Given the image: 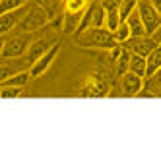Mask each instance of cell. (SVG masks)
I'll return each instance as SVG.
<instances>
[{
    "label": "cell",
    "instance_id": "cell-1",
    "mask_svg": "<svg viewBox=\"0 0 161 161\" xmlns=\"http://www.w3.org/2000/svg\"><path fill=\"white\" fill-rule=\"evenodd\" d=\"M74 41L84 49H103V51H111L114 45H119L113 31H109L107 27H87L80 33H74Z\"/></svg>",
    "mask_w": 161,
    "mask_h": 161
},
{
    "label": "cell",
    "instance_id": "cell-2",
    "mask_svg": "<svg viewBox=\"0 0 161 161\" xmlns=\"http://www.w3.org/2000/svg\"><path fill=\"white\" fill-rule=\"evenodd\" d=\"M33 39H35V33H27V31H21L14 37H8L4 35L2 41V60H12V58H24L27 54L29 47Z\"/></svg>",
    "mask_w": 161,
    "mask_h": 161
},
{
    "label": "cell",
    "instance_id": "cell-3",
    "mask_svg": "<svg viewBox=\"0 0 161 161\" xmlns=\"http://www.w3.org/2000/svg\"><path fill=\"white\" fill-rule=\"evenodd\" d=\"M51 14L45 10L43 6H39L37 2L29 6V12L25 14V18L21 19V24L18 25L21 31H27V33H35L39 29H43L45 25H49L51 24Z\"/></svg>",
    "mask_w": 161,
    "mask_h": 161
},
{
    "label": "cell",
    "instance_id": "cell-4",
    "mask_svg": "<svg viewBox=\"0 0 161 161\" xmlns=\"http://www.w3.org/2000/svg\"><path fill=\"white\" fill-rule=\"evenodd\" d=\"M138 12H140V18L146 25V31L147 35H152V33L161 25V14L159 10L149 2V0H138Z\"/></svg>",
    "mask_w": 161,
    "mask_h": 161
},
{
    "label": "cell",
    "instance_id": "cell-5",
    "mask_svg": "<svg viewBox=\"0 0 161 161\" xmlns=\"http://www.w3.org/2000/svg\"><path fill=\"white\" fill-rule=\"evenodd\" d=\"M29 12V4L21 6V8H16V10H10V12H4L0 14V33H2V37L8 35L12 29H16L21 19L25 18V14Z\"/></svg>",
    "mask_w": 161,
    "mask_h": 161
},
{
    "label": "cell",
    "instance_id": "cell-6",
    "mask_svg": "<svg viewBox=\"0 0 161 161\" xmlns=\"http://www.w3.org/2000/svg\"><path fill=\"white\" fill-rule=\"evenodd\" d=\"M58 51H60V43H54L43 56H39V58L31 64V68H29V70H31V76H33V78L43 76V74L51 68V64L54 62V58L58 56Z\"/></svg>",
    "mask_w": 161,
    "mask_h": 161
},
{
    "label": "cell",
    "instance_id": "cell-7",
    "mask_svg": "<svg viewBox=\"0 0 161 161\" xmlns=\"http://www.w3.org/2000/svg\"><path fill=\"white\" fill-rule=\"evenodd\" d=\"M124 47L128 49L132 54H140V56H147L155 47H157V41L152 35H144V37H132L124 43Z\"/></svg>",
    "mask_w": 161,
    "mask_h": 161
},
{
    "label": "cell",
    "instance_id": "cell-8",
    "mask_svg": "<svg viewBox=\"0 0 161 161\" xmlns=\"http://www.w3.org/2000/svg\"><path fill=\"white\" fill-rule=\"evenodd\" d=\"M144 86H146V78L138 76V74H134V72H130V70L120 76V89H122V95L136 97V95L142 91Z\"/></svg>",
    "mask_w": 161,
    "mask_h": 161
},
{
    "label": "cell",
    "instance_id": "cell-9",
    "mask_svg": "<svg viewBox=\"0 0 161 161\" xmlns=\"http://www.w3.org/2000/svg\"><path fill=\"white\" fill-rule=\"evenodd\" d=\"M54 43H56V41L47 39V37H35V39H33V43H31V47H29V51H27V54H25L27 62L33 64V62L39 58V56H43L45 53H47Z\"/></svg>",
    "mask_w": 161,
    "mask_h": 161
},
{
    "label": "cell",
    "instance_id": "cell-10",
    "mask_svg": "<svg viewBox=\"0 0 161 161\" xmlns=\"http://www.w3.org/2000/svg\"><path fill=\"white\" fill-rule=\"evenodd\" d=\"M126 24H128V27H130L132 37H144V35H147L146 25H144L142 18H140V12H138V8L134 10V12H132L128 18H126Z\"/></svg>",
    "mask_w": 161,
    "mask_h": 161
},
{
    "label": "cell",
    "instance_id": "cell-11",
    "mask_svg": "<svg viewBox=\"0 0 161 161\" xmlns=\"http://www.w3.org/2000/svg\"><path fill=\"white\" fill-rule=\"evenodd\" d=\"M31 70H19L12 76H8L6 80H2V86H18V87H25L31 80Z\"/></svg>",
    "mask_w": 161,
    "mask_h": 161
},
{
    "label": "cell",
    "instance_id": "cell-12",
    "mask_svg": "<svg viewBox=\"0 0 161 161\" xmlns=\"http://www.w3.org/2000/svg\"><path fill=\"white\" fill-rule=\"evenodd\" d=\"M130 72L142 76V78H147V60L146 56H140V54H132L130 56Z\"/></svg>",
    "mask_w": 161,
    "mask_h": 161
},
{
    "label": "cell",
    "instance_id": "cell-13",
    "mask_svg": "<svg viewBox=\"0 0 161 161\" xmlns=\"http://www.w3.org/2000/svg\"><path fill=\"white\" fill-rule=\"evenodd\" d=\"M146 60H147V78H149L161 68V45H157V47L146 56Z\"/></svg>",
    "mask_w": 161,
    "mask_h": 161
},
{
    "label": "cell",
    "instance_id": "cell-14",
    "mask_svg": "<svg viewBox=\"0 0 161 161\" xmlns=\"http://www.w3.org/2000/svg\"><path fill=\"white\" fill-rule=\"evenodd\" d=\"M105 8L99 4H91V27H105Z\"/></svg>",
    "mask_w": 161,
    "mask_h": 161
},
{
    "label": "cell",
    "instance_id": "cell-15",
    "mask_svg": "<svg viewBox=\"0 0 161 161\" xmlns=\"http://www.w3.org/2000/svg\"><path fill=\"white\" fill-rule=\"evenodd\" d=\"M122 47H124V45H122ZM130 56H132V53L124 47L122 53H120V56L114 60V64H117V74L119 76H122V74L128 72V68H130Z\"/></svg>",
    "mask_w": 161,
    "mask_h": 161
},
{
    "label": "cell",
    "instance_id": "cell-16",
    "mask_svg": "<svg viewBox=\"0 0 161 161\" xmlns=\"http://www.w3.org/2000/svg\"><path fill=\"white\" fill-rule=\"evenodd\" d=\"M113 35H114V39H117V43H120V45H124L128 39H132L130 27H128V24H126V21H120V25L113 31Z\"/></svg>",
    "mask_w": 161,
    "mask_h": 161
},
{
    "label": "cell",
    "instance_id": "cell-17",
    "mask_svg": "<svg viewBox=\"0 0 161 161\" xmlns=\"http://www.w3.org/2000/svg\"><path fill=\"white\" fill-rule=\"evenodd\" d=\"M107 16H105V27L109 29V31H114L119 25H120V12L119 10H111V12H105Z\"/></svg>",
    "mask_w": 161,
    "mask_h": 161
},
{
    "label": "cell",
    "instance_id": "cell-18",
    "mask_svg": "<svg viewBox=\"0 0 161 161\" xmlns=\"http://www.w3.org/2000/svg\"><path fill=\"white\" fill-rule=\"evenodd\" d=\"M136 8H138V0H120V8H119V12H120V19H122V21H126V18H128Z\"/></svg>",
    "mask_w": 161,
    "mask_h": 161
},
{
    "label": "cell",
    "instance_id": "cell-19",
    "mask_svg": "<svg viewBox=\"0 0 161 161\" xmlns=\"http://www.w3.org/2000/svg\"><path fill=\"white\" fill-rule=\"evenodd\" d=\"M35 2L47 10V12L51 14V18H54L56 14H58V10H60V0H35Z\"/></svg>",
    "mask_w": 161,
    "mask_h": 161
},
{
    "label": "cell",
    "instance_id": "cell-20",
    "mask_svg": "<svg viewBox=\"0 0 161 161\" xmlns=\"http://www.w3.org/2000/svg\"><path fill=\"white\" fill-rule=\"evenodd\" d=\"M27 0H0V12H10V10H16V8H21L25 6Z\"/></svg>",
    "mask_w": 161,
    "mask_h": 161
},
{
    "label": "cell",
    "instance_id": "cell-21",
    "mask_svg": "<svg viewBox=\"0 0 161 161\" xmlns=\"http://www.w3.org/2000/svg\"><path fill=\"white\" fill-rule=\"evenodd\" d=\"M21 89L24 87H18V86H2V97L4 99H10V97H18L19 93H21Z\"/></svg>",
    "mask_w": 161,
    "mask_h": 161
},
{
    "label": "cell",
    "instance_id": "cell-22",
    "mask_svg": "<svg viewBox=\"0 0 161 161\" xmlns=\"http://www.w3.org/2000/svg\"><path fill=\"white\" fill-rule=\"evenodd\" d=\"M146 80H149V84L147 86H155L157 89H155V93H161V68L153 74V76H149V78H146Z\"/></svg>",
    "mask_w": 161,
    "mask_h": 161
},
{
    "label": "cell",
    "instance_id": "cell-23",
    "mask_svg": "<svg viewBox=\"0 0 161 161\" xmlns=\"http://www.w3.org/2000/svg\"><path fill=\"white\" fill-rule=\"evenodd\" d=\"M152 37H153V39L157 41V45H161V25H159V27H157V29H155V31L152 33Z\"/></svg>",
    "mask_w": 161,
    "mask_h": 161
},
{
    "label": "cell",
    "instance_id": "cell-24",
    "mask_svg": "<svg viewBox=\"0 0 161 161\" xmlns=\"http://www.w3.org/2000/svg\"><path fill=\"white\" fill-rule=\"evenodd\" d=\"M149 2H152V4L159 10V14H161V0H149Z\"/></svg>",
    "mask_w": 161,
    "mask_h": 161
}]
</instances>
